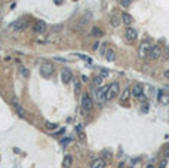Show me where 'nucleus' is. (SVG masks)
I'll return each instance as SVG.
<instances>
[{
	"label": "nucleus",
	"mask_w": 169,
	"mask_h": 168,
	"mask_svg": "<svg viewBox=\"0 0 169 168\" xmlns=\"http://www.w3.org/2000/svg\"><path fill=\"white\" fill-rule=\"evenodd\" d=\"M21 74H22L24 77H27V76H28V70H27V68H21Z\"/></svg>",
	"instance_id": "nucleus-24"
},
{
	"label": "nucleus",
	"mask_w": 169,
	"mask_h": 168,
	"mask_svg": "<svg viewBox=\"0 0 169 168\" xmlns=\"http://www.w3.org/2000/svg\"><path fill=\"white\" fill-rule=\"evenodd\" d=\"M165 158H169V144L165 147Z\"/></svg>",
	"instance_id": "nucleus-25"
},
{
	"label": "nucleus",
	"mask_w": 169,
	"mask_h": 168,
	"mask_svg": "<svg viewBox=\"0 0 169 168\" xmlns=\"http://www.w3.org/2000/svg\"><path fill=\"white\" fill-rule=\"evenodd\" d=\"M131 94H132V97L138 98L140 101H145V95L142 92V85H140V83H136L135 86L131 89Z\"/></svg>",
	"instance_id": "nucleus-6"
},
{
	"label": "nucleus",
	"mask_w": 169,
	"mask_h": 168,
	"mask_svg": "<svg viewBox=\"0 0 169 168\" xmlns=\"http://www.w3.org/2000/svg\"><path fill=\"white\" fill-rule=\"evenodd\" d=\"M110 24L113 26L114 28H117L120 26V18L119 16H111V20H110Z\"/></svg>",
	"instance_id": "nucleus-19"
},
{
	"label": "nucleus",
	"mask_w": 169,
	"mask_h": 168,
	"mask_svg": "<svg viewBox=\"0 0 169 168\" xmlns=\"http://www.w3.org/2000/svg\"><path fill=\"white\" fill-rule=\"evenodd\" d=\"M122 21L126 24V26H131L132 22H134V18L131 16V15L128 14V12H123V15H122Z\"/></svg>",
	"instance_id": "nucleus-15"
},
{
	"label": "nucleus",
	"mask_w": 169,
	"mask_h": 168,
	"mask_svg": "<svg viewBox=\"0 0 169 168\" xmlns=\"http://www.w3.org/2000/svg\"><path fill=\"white\" fill-rule=\"evenodd\" d=\"M105 165H107V161L102 158H96L91 162V168H105Z\"/></svg>",
	"instance_id": "nucleus-11"
},
{
	"label": "nucleus",
	"mask_w": 169,
	"mask_h": 168,
	"mask_svg": "<svg viewBox=\"0 0 169 168\" xmlns=\"http://www.w3.org/2000/svg\"><path fill=\"white\" fill-rule=\"evenodd\" d=\"M147 168H154V165H153V164H149V165H147Z\"/></svg>",
	"instance_id": "nucleus-32"
},
{
	"label": "nucleus",
	"mask_w": 169,
	"mask_h": 168,
	"mask_svg": "<svg viewBox=\"0 0 169 168\" xmlns=\"http://www.w3.org/2000/svg\"><path fill=\"white\" fill-rule=\"evenodd\" d=\"M102 30L101 28H98V27H92L91 28V36H94V37H101L102 36Z\"/></svg>",
	"instance_id": "nucleus-16"
},
{
	"label": "nucleus",
	"mask_w": 169,
	"mask_h": 168,
	"mask_svg": "<svg viewBox=\"0 0 169 168\" xmlns=\"http://www.w3.org/2000/svg\"><path fill=\"white\" fill-rule=\"evenodd\" d=\"M54 64L52 63H49V61H45V63H42L40 66V74L45 77V79H47V77H51L52 76V73H54Z\"/></svg>",
	"instance_id": "nucleus-1"
},
{
	"label": "nucleus",
	"mask_w": 169,
	"mask_h": 168,
	"mask_svg": "<svg viewBox=\"0 0 169 168\" xmlns=\"http://www.w3.org/2000/svg\"><path fill=\"white\" fill-rule=\"evenodd\" d=\"M45 31H46V22H43V21H39V22H36V26H34V33L43 34Z\"/></svg>",
	"instance_id": "nucleus-12"
},
{
	"label": "nucleus",
	"mask_w": 169,
	"mask_h": 168,
	"mask_svg": "<svg viewBox=\"0 0 169 168\" xmlns=\"http://www.w3.org/2000/svg\"><path fill=\"white\" fill-rule=\"evenodd\" d=\"M45 127H46V129H49V131H54V129L58 128V124H54V122H45Z\"/></svg>",
	"instance_id": "nucleus-20"
},
{
	"label": "nucleus",
	"mask_w": 169,
	"mask_h": 168,
	"mask_svg": "<svg viewBox=\"0 0 169 168\" xmlns=\"http://www.w3.org/2000/svg\"><path fill=\"white\" fill-rule=\"evenodd\" d=\"M150 49H151L150 42L149 40H142L141 45H140V48H138V57H140V58H147V57H149Z\"/></svg>",
	"instance_id": "nucleus-4"
},
{
	"label": "nucleus",
	"mask_w": 169,
	"mask_h": 168,
	"mask_svg": "<svg viewBox=\"0 0 169 168\" xmlns=\"http://www.w3.org/2000/svg\"><path fill=\"white\" fill-rule=\"evenodd\" d=\"M132 2H134V0H122V5H123L125 7H128L129 5L132 3Z\"/></svg>",
	"instance_id": "nucleus-23"
},
{
	"label": "nucleus",
	"mask_w": 169,
	"mask_h": 168,
	"mask_svg": "<svg viewBox=\"0 0 169 168\" xmlns=\"http://www.w3.org/2000/svg\"><path fill=\"white\" fill-rule=\"evenodd\" d=\"M104 57H105V60L107 61H114L116 60V52L114 49H111V48H108L104 51Z\"/></svg>",
	"instance_id": "nucleus-13"
},
{
	"label": "nucleus",
	"mask_w": 169,
	"mask_h": 168,
	"mask_svg": "<svg viewBox=\"0 0 169 168\" xmlns=\"http://www.w3.org/2000/svg\"><path fill=\"white\" fill-rule=\"evenodd\" d=\"M142 107H144V109H142V112H144V113H145V112H147V110H149V109H147V107H149V104H144V106H142Z\"/></svg>",
	"instance_id": "nucleus-28"
},
{
	"label": "nucleus",
	"mask_w": 169,
	"mask_h": 168,
	"mask_svg": "<svg viewBox=\"0 0 169 168\" xmlns=\"http://www.w3.org/2000/svg\"><path fill=\"white\" fill-rule=\"evenodd\" d=\"M98 46H100V43L96 42V43H94V48H92V49H94V51H96V49H98Z\"/></svg>",
	"instance_id": "nucleus-29"
},
{
	"label": "nucleus",
	"mask_w": 169,
	"mask_h": 168,
	"mask_svg": "<svg viewBox=\"0 0 169 168\" xmlns=\"http://www.w3.org/2000/svg\"><path fill=\"white\" fill-rule=\"evenodd\" d=\"M70 141H71V138H64V140H62V144L65 146V144H68Z\"/></svg>",
	"instance_id": "nucleus-27"
},
{
	"label": "nucleus",
	"mask_w": 169,
	"mask_h": 168,
	"mask_svg": "<svg viewBox=\"0 0 169 168\" xmlns=\"http://www.w3.org/2000/svg\"><path fill=\"white\" fill-rule=\"evenodd\" d=\"M102 81H104V77H102V76H95L94 81H92V83H94V86L100 88V86H102Z\"/></svg>",
	"instance_id": "nucleus-18"
},
{
	"label": "nucleus",
	"mask_w": 169,
	"mask_h": 168,
	"mask_svg": "<svg viewBox=\"0 0 169 168\" xmlns=\"http://www.w3.org/2000/svg\"><path fill=\"white\" fill-rule=\"evenodd\" d=\"M136 37H138V31H136L135 28L128 27L126 30H125V40L128 42V43H132V42H135Z\"/></svg>",
	"instance_id": "nucleus-5"
},
{
	"label": "nucleus",
	"mask_w": 169,
	"mask_h": 168,
	"mask_svg": "<svg viewBox=\"0 0 169 168\" xmlns=\"http://www.w3.org/2000/svg\"><path fill=\"white\" fill-rule=\"evenodd\" d=\"M166 55H168V57H169V46L166 48Z\"/></svg>",
	"instance_id": "nucleus-33"
},
{
	"label": "nucleus",
	"mask_w": 169,
	"mask_h": 168,
	"mask_svg": "<svg viewBox=\"0 0 169 168\" xmlns=\"http://www.w3.org/2000/svg\"><path fill=\"white\" fill-rule=\"evenodd\" d=\"M108 88H110V85H104V86H100L98 89H96V95H95V97H96V100H98L100 104H102V103L107 101Z\"/></svg>",
	"instance_id": "nucleus-2"
},
{
	"label": "nucleus",
	"mask_w": 169,
	"mask_h": 168,
	"mask_svg": "<svg viewBox=\"0 0 169 168\" xmlns=\"http://www.w3.org/2000/svg\"><path fill=\"white\" fill-rule=\"evenodd\" d=\"M101 76H102V77H107V76H108V70L104 68V70H102V73H101Z\"/></svg>",
	"instance_id": "nucleus-26"
},
{
	"label": "nucleus",
	"mask_w": 169,
	"mask_h": 168,
	"mask_svg": "<svg viewBox=\"0 0 169 168\" xmlns=\"http://www.w3.org/2000/svg\"><path fill=\"white\" fill-rule=\"evenodd\" d=\"M71 79H73V73H71V70H68V68H64L61 72V81L62 83H70L71 82Z\"/></svg>",
	"instance_id": "nucleus-9"
},
{
	"label": "nucleus",
	"mask_w": 169,
	"mask_h": 168,
	"mask_svg": "<svg viewBox=\"0 0 169 168\" xmlns=\"http://www.w3.org/2000/svg\"><path fill=\"white\" fill-rule=\"evenodd\" d=\"M131 95H132V94H131V89H129V88H126V89L122 92V95H120V98H119V100H120V103H122V104H125V103L129 100V97H131Z\"/></svg>",
	"instance_id": "nucleus-14"
},
{
	"label": "nucleus",
	"mask_w": 169,
	"mask_h": 168,
	"mask_svg": "<svg viewBox=\"0 0 169 168\" xmlns=\"http://www.w3.org/2000/svg\"><path fill=\"white\" fill-rule=\"evenodd\" d=\"M157 101L163 104V106H168L169 104V94L166 92H163V91H159V94H157Z\"/></svg>",
	"instance_id": "nucleus-10"
},
{
	"label": "nucleus",
	"mask_w": 169,
	"mask_h": 168,
	"mask_svg": "<svg viewBox=\"0 0 169 168\" xmlns=\"http://www.w3.org/2000/svg\"><path fill=\"white\" fill-rule=\"evenodd\" d=\"M119 89H120V86H119V83H117V82L111 83L110 88H108V92H107V101L113 100L114 97H117V95H119Z\"/></svg>",
	"instance_id": "nucleus-7"
},
{
	"label": "nucleus",
	"mask_w": 169,
	"mask_h": 168,
	"mask_svg": "<svg viewBox=\"0 0 169 168\" xmlns=\"http://www.w3.org/2000/svg\"><path fill=\"white\" fill-rule=\"evenodd\" d=\"M165 77H166V79H169V70H166V72H165Z\"/></svg>",
	"instance_id": "nucleus-30"
},
{
	"label": "nucleus",
	"mask_w": 169,
	"mask_h": 168,
	"mask_svg": "<svg viewBox=\"0 0 169 168\" xmlns=\"http://www.w3.org/2000/svg\"><path fill=\"white\" fill-rule=\"evenodd\" d=\"M25 27H27V24H25V20L16 21V22H15V26H14L15 30H22V28H25Z\"/></svg>",
	"instance_id": "nucleus-17"
},
{
	"label": "nucleus",
	"mask_w": 169,
	"mask_h": 168,
	"mask_svg": "<svg viewBox=\"0 0 169 168\" xmlns=\"http://www.w3.org/2000/svg\"><path fill=\"white\" fill-rule=\"evenodd\" d=\"M92 107H94V101L89 97L88 92H85L82 95V109H83V112H91Z\"/></svg>",
	"instance_id": "nucleus-3"
},
{
	"label": "nucleus",
	"mask_w": 169,
	"mask_h": 168,
	"mask_svg": "<svg viewBox=\"0 0 169 168\" xmlns=\"http://www.w3.org/2000/svg\"><path fill=\"white\" fill-rule=\"evenodd\" d=\"M71 164H73V159H71V156H67L65 159H64V162H62V165L65 168H70L71 167Z\"/></svg>",
	"instance_id": "nucleus-21"
},
{
	"label": "nucleus",
	"mask_w": 169,
	"mask_h": 168,
	"mask_svg": "<svg viewBox=\"0 0 169 168\" xmlns=\"http://www.w3.org/2000/svg\"><path fill=\"white\" fill-rule=\"evenodd\" d=\"M160 55H162V48L159 46V45H154V46H151L149 52V58L150 60H159L160 58Z\"/></svg>",
	"instance_id": "nucleus-8"
},
{
	"label": "nucleus",
	"mask_w": 169,
	"mask_h": 168,
	"mask_svg": "<svg viewBox=\"0 0 169 168\" xmlns=\"http://www.w3.org/2000/svg\"><path fill=\"white\" fill-rule=\"evenodd\" d=\"M54 2L56 3V5H61V3H62V0H54Z\"/></svg>",
	"instance_id": "nucleus-31"
},
{
	"label": "nucleus",
	"mask_w": 169,
	"mask_h": 168,
	"mask_svg": "<svg viewBox=\"0 0 169 168\" xmlns=\"http://www.w3.org/2000/svg\"><path fill=\"white\" fill-rule=\"evenodd\" d=\"M166 164H168V158H165V159L159 164V168H166Z\"/></svg>",
	"instance_id": "nucleus-22"
}]
</instances>
